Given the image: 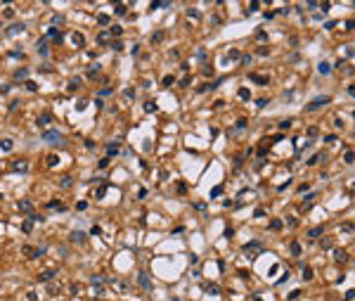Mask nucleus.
Wrapping results in <instances>:
<instances>
[{
  "instance_id": "obj_1",
  "label": "nucleus",
  "mask_w": 355,
  "mask_h": 301,
  "mask_svg": "<svg viewBox=\"0 0 355 301\" xmlns=\"http://www.w3.org/2000/svg\"><path fill=\"white\" fill-rule=\"evenodd\" d=\"M327 102H329V97H317L315 102H310V104H308V109L313 111V109H317V107H322V104H327Z\"/></svg>"
},
{
  "instance_id": "obj_25",
  "label": "nucleus",
  "mask_w": 355,
  "mask_h": 301,
  "mask_svg": "<svg viewBox=\"0 0 355 301\" xmlns=\"http://www.w3.org/2000/svg\"><path fill=\"white\" fill-rule=\"evenodd\" d=\"M31 223H33V221H26V223H24V233H31V230H33Z\"/></svg>"
},
{
  "instance_id": "obj_24",
  "label": "nucleus",
  "mask_w": 355,
  "mask_h": 301,
  "mask_svg": "<svg viewBox=\"0 0 355 301\" xmlns=\"http://www.w3.org/2000/svg\"><path fill=\"white\" fill-rule=\"evenodd\" d=\"M320 74H329V64H324V62H322V64H320Z\"/></svg>"
},
{
  "instance_id": "obj_10",
  "label": "nucleus",
  "mask_w": 355,
  "mask_h": 301,
  "mask_svg": "<svg viewBox=\"0 0 355 301\" xmlns=\"http://www.w3.org/2000/svg\"><path fill=\"white\" fill-rule=\"evenodd\" d=\"M0 147H2L5 152H10V149H12V140H7V137H5V140L0 142Z\"/></svg>"
},
{
  "instance_id": "obj_3",
  "label": "nucleus",
  "mask_w": 355,
  "mask_h": 301,
  "mask_svg": "<svg viewBox=\"0 0 355 301\" xmlns=\"http://www.w3.org/2000/svg\"><path fill=\"white\" fill-rule=\"evenodd\" d=\"M21 31H24V24H14V26H10V29H7V33H10V36L21 33Z\"/></svg>"
},
{
  "instance_id": "obj_18",
  "label": "nucleus",
  "mask_w": 355,
  "mask_h": 301,
  "mask_svg": "<svg viewBox=\"0 0 355 301\" xmlns=\"http://www.w3.org/2000/svg\"><path fill=\"white\" fill-rule=\"evenodd\" d=\"M140 282H142V287H145V289H149V280H147V275H145V273L140 275Z\"/></svg>"
},
{
  "instance_id": "obj_13",
  "label": "nucleus",
  "mask_w": 355,
  "mask_h": 301,
  "mask_svg": "<svg viewBox=\"0 0 355 301\" xmlns=\"http://www.w3.org/2000/svg\"><path fill=\"white\" fill-rule=\"evenodd\" d=\"M291 254H293V256H298V254H301V244H298V242H293V244H291Z\"/></svg>"
},
{
  "instance_id": "obj_5",
  "label": "nucleus",
  "mask_w": 355,
  "mask_h": 301,
  "mask_svg": "<svg viewBox=\"0 0 355 301\" xmlns=\"http://www.w3.org/2000/svg\"><path fill=\"white\" fill-rule=\"evenodd\" d=\"M47 206H50V209H55V211H66V206L62 204V201H50Z\"/></svg>"
},
{
  "instance_id": "obj_9",
  "label": "nucleus",
  "mask_w": 355,
  "mask_h": 301,
  "mask_svg": "<svg viewBox=\"0 0 355 301\" xmlns=\"http://www.w3.org/2000/svg\"><path fill=\"white\" fill-rule=\"evenodd\" d=\"M26 76H29V71H26V69H21V71H17V74H14V78H17V81H24Z\"/></svg>"
},
{
  "instance_id": "obj_19",
  "label": "nucleus",
  "mask_w": 355,
  "mask_h": 301,
  "mask_svg": "<svg viewBox=\"0 0 355 301\" xmlns=\"http://www.w3.org/2000/svg\"><path fill=\"white\" fill-rule=\"evenodd\" d=\"M97 22L104 26V24H109V17H107V14H99V19H97Z\"/></svg>"
},
{
  "instance_id": "obj_15",
  "label": "nucleus",
  "mask_w": 355,
  "mask_h": 301,
  "mask_svg": "<svg viewBox=\"0 0 355 301\" xmlns=\"http://www.w3.org/2000/svg\"><path fill=\"white\" fill-rule=\"evenodd\" d=\"M73 45H78V48L83 45V36L81 33H73Z\"/></svg>"
},
{
  "instance_id": "obj_12",
  "label": "nucleus",
  "mask_w": 355,
  "mask_h": 301,
  "mask_svg": "<svg viewBox=\"0 0 355 301\" xmlns=\"http://www.w3.org/2000/svg\"><path fill=\"white\" fill-rule=\"evenodd\" d=\"M26 166H29L26 161H17V164H14V171H21V173H24V171H26Z\"/></svg>"
},
{
  "instance_id": "obj_4",
  "label": "nucleus",
  "mask_w": 355,
  "mask_h": 301,
  "mask_svg": "<svg viewBox=\"0 0 355 301\" xmlns=\"http://www.w3.org/2000/svg\"><path fill=\"white\" fill-rule=\"evenodd\" d=\"M244 251H251V254H256V251H260V244H258V242H251V244H246V247H244Z\"/></svg>"
},
{
  "instance_id": "obj_20",
  "label": "nucleus",
  "mask_w": 355,
  "mask_h": 301,
  "mask_svg": "<svg viewBox=\"0 0 355 301\" xmlns=\"http://www.w3.org/2000/svg\"><path fill=\"white\" fill-rule=\"evenodd\" d=\"M317 235H322V228H313L310 230V237H317Z\"/></svg>"
},
{
  "instance_id": "obj_22",
  "label": "nucleus",
  "mask_w": 355,
  "mask_h": 301,
  "mask_svg": "<svg viewBox=\"0 0 355 301\" xmlns=\"http://www.w3.org/2000/svg\"><path fill=\"white\" fill-rule=\"evenodd\" d=\"M270 228H272V230H279V228H282V221H272V225H270Z\"/></svg>"
},
{
  "instance_id": "obj_27",
  "label": "nucleus",
  "mask_w": 355,
  "mask_h": 301,
  "mask_svg": "<svg viewBox=\"0 0 355 301\" xmlns=\"http://www.w3.org/2000/svg\"><path fill=\"white\" fill-rule=\"evenodd\" d=\"M334 256H336V261H343V259H346V254H343V251H336Z\"/></svg>"
},
{
  "instance_id": "obj_6",
  "label": "nucleus",
  "mask_w": 355,
  "mask_h": 301,
  "mask_svg": "<svg viewBox=\"0 0 355 301\" xmlns=\"http://www.w3.org/2000/svg\"><path fill=\"white\" fill-rule=\"evenodd\" d=\"M19 209H21V211H24V213H29V211H31V201H29V199L19 201Z\"/></svg>"
},
{
  "instance_id": "obj_8",
  "label": "nucleus",
  "mask_w": 355,
  "mask_h": 301,
  "mask_svg": "<svg viewBox=\"0 0 355 301\" xmlns=\"http://www.w3.org/2000/svg\"><path fill=\"white\" fill-rule=\"evenodd\" d=\"M83 239H85L83 233H71V242H83Z\"/></svg>"
},
{
  "instance_id": "obj_23",
  "label": "nucleus",
  "mask_w": 355,
  "mask_h": 301,
  "mask_svg": "<svg viewBox=\"0 0 355 301\" xmlns=\"http://www.w3.org/2000/svg\"><path fill=\"white\" fill-rule=\"evenodd\" d=\"M303 277H305V280H310V277H313V270H310V268H305V270H303Z\"/></svg>"
},
{
  "instance_id": "obj_2",
  "label": "nucleus",
  "mask_w": 355,
  "mask_h": 301,
  "mask_svg": "<svg viewBox=\"0 0 355 301\" xmlns=\"http://www.w3.org/2000/svg\"><path fill=\"white\" fill-rule=\"evenodd\" d=\"M43 137H45V140H50V142H57V140H59V133H57V131H47Z\"/></svg>"
},
{
  "instance_id": "obj_14",
  "label": "nucleus",
  "mask_w": 355,
  "mask_h": 301,
  "mask_svg": "<svg viewBox=\"0 0 355 301\" xmlns=\"http://www.w3.org/2000/svg\"><path fill=\"white\" fill-rule=\"evenodd\" d=\"M52 275H55V270H47V273H43V275H40L38 280H40V282H45V280H50Z\"/></svg>"
},
{
  "instance_id": "obj_26",
  "label": "nucleus",
  "mask_w": 355,
  "mask_h": 301,
  "mask_svg": "<svg viewBox=\"0 0 355 301\" xmlns=\"http://www.w3.org/2000/svg\"><path fill=\"white\" fill-rule=\"evenodd\" d=\"M253 81H256V83H265L268 78H263V76H258V74H253Z\"/></svg>"
},
{
  "instance_id": "obj_28",
  "label": "nucleus",
  "mask_w": 355,
  "mask_h": 301,
  "mask_svg": "<svg viewBox=\"0 0 355 301\" xmlns=\"http://www.w3.org/2000/svg\"><path fill=\"white\" fill-rule=\"evenodd\" d=\"M111 33H114V36H121V26H111Z\"/></svg>"
},
{
  "instance_id": "obj_17",
  "label": "nucleus",
  "mask_w": 355,
  "mask_h": 301,
  "mask_svg": "<svg viewBox=\"0 0 355 301\" xmlns=\"http://www.w3.org/2000/svg\"><path fill=\"white\" fill-rule=\"evenodd\" d=\"M239 97H242V100H249V97H251V93H249L246 88H242V90H239Z\"/></svg>"
},
{
  "instance_id": "obj_16",
  "label": "nucleus",
  "mask_w": 355,
  "mask_h": 301,
  "mask_svg": "<svg viewBox=\"0 0 355 301\" xmlns=\"http://www.w3.org/2000/svg\"><path fill=\"white\" fill-rule=\"evenodd\" d=\"M320 247H322V249H329V247H331V239H329V237L320 239Z\"/></svg>"
},
{
  "instance_id": "obj_11",
  "label": "nucleus",
  "mask_w": 355,
  "mask_h": 301,
  "mask_svg": "<svg viewBox=\"0 0 355 301\" xmlns=\"http://www.w3.org/2000/svg\"><path fill=\"white\" fill-rule=\"evenodd\" d=\"M107 154H109V157L119 154V145H109V147H107Z\"/></svg>"
},
{
  "instance_id": "obj_21",
  "label": "nucleus",
  "mask_w": 355,
  "mask_h": 301,
  "mask_svg": "<svg viewBox=\"0 0 355 301\" xmlns=\"http://www.w3.org/2000/svg\"><path fill=\"white\" fill-rule=\"evenodd\" d=\"M145 109H147V111H154V109H156V104H154V102H147V104H145Z\"/></svg>"
},
{
  "instance_id": "obj_30",
  "label": "nucleus",
  "mask_w": 355,
  "mask_h": 301,
  "mask_svg": "<svg viewBox=\"0 0 355 301\" xmlns=\"http://www.w3.org/2000/svg\"><path fill=\"white\" fill-rule=\"evenodd\" d=\"M256 38H258V40H265V38H268V33H263V31H258V33H256Z\"/></svg>"
},
{
  "instance_id": "obj_29",
  "label": "nucleus",
  "mask_w": 355,
  "mask_h": 301,
  "mask_svg": "<svg viewBox=\"0 0 355 301\" xmlns=\"http://www.w3.org/2000/svg\"><path fill=\"white\" fill-rule=\"evenodd\" d=\"M26 88H29V90H38V85H36L33 81H29V83H26Z\"/></svg>"
},
{
  "instance_id": "obj_7",
  "label": "nucleus",
  "mask_w": 355,
  "mask_h": 301,
  "mask_svg": "<svg viewBox=\"0 0 355 301\" xmlns=\"http://www.w3.org/2000/svg\"><path fill=\"white\" fill-rule=\"evenodd\" d=\"M50 38H52V40H57V43H59V40H62V33H59V31H57V29H50Z\"/></svg>"
}]
</instances>
